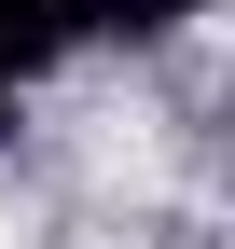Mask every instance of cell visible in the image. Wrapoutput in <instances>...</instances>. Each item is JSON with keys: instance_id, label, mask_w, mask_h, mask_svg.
<instances>
[{"instance_id": "1", "label": "cell", "mask_w": 235, "mask_h": 249, "mask_svg": "<svg viewBox=\"0 0 235 249\" xmlns=\"http://www.w3.org/2000/svg\"><path fill=\"white\" fill-rule=\"evenodd\" d=\"M0 249H14V222H0Z\"/></svg>"}]
</instances>
